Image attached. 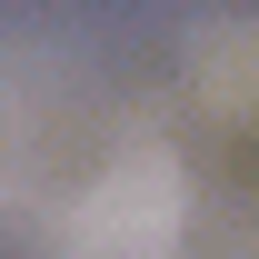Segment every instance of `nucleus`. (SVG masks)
<instances>
[{"label":"nucleus","mask_w":259,"mask_h":259,"mask_svg":"<svg viewBox=\"0 0 259 259\" xmlns=\"http://www.w3.org/2000/svg\"><path fill=\"white\" fill-rule=\"evenodd\" d=\"M180 239H190V169L160 130H140L80 180V199L50 229V259H180Z\"/></svg>","instance_id":"f257e3e1"}]
</instances>
